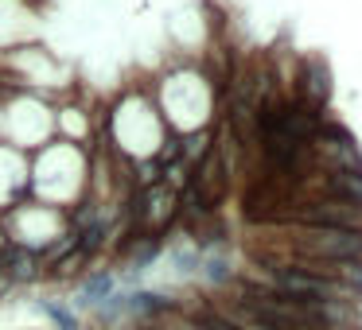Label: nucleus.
I'll return each instance as SVG.
<instances>
[{"label": "nucleus", "mask_w": 362, "mask_h": 330, "mask_svg": "<svg viewBox=\"0 0 362 330\" xmlns=\"http://www.w3.org/2000/svg\"><path fill=\"white\" fill-rule=\"evenodd\" d=\"M40 307H43V311H47L55 322H59V330H74V314H71V311H63L59 303H40Z\"/></svg>", "instance_id": "nucleus-4"}, {"label": "nucleus", "mask_w": 362, "mask_h": 330, "mask_svg": "<svg viewBox=\"0 0 362 330\" xmlns=\"http://www.w3.org/2000/svg\"><path fill=\"white\" fill-rule=\"evenodd\" d=\"M4 276H8L12 283H16V280H32V276H35V257L28 249H8V257H4Z\"/></svg>", "instance_id": "nucleus-2"}, {"label": "nucleus", "mask_w": 362, "mask_h": 330, "mask_svg": "<svg viewBox=\"0 0 362 330\" xmlns=\"http://www.w3.org/2000/svg\"><path fill=\"white\" fill-rule=\"evenodd\" d=\"M113 291V276H94V280L86 283V288H82V303H102L105 295H110Z\"/></svg>", "instance_id": "nucleus-3"}, {"label": "nucleus", "mask_w": 362, "mask_h": 330, "mask_svg": "<svg viewBox=\"0 0 362 330\" xmlns=\"http://www.w3.org/2000/svg\"><path fill=\"white\" fill-rule=\"evenodd\" d=\"M308 260L327 264H362V229H308L296 241Z\"/></svg>", "instance_id": "nucleus-1"}]
</instances>
